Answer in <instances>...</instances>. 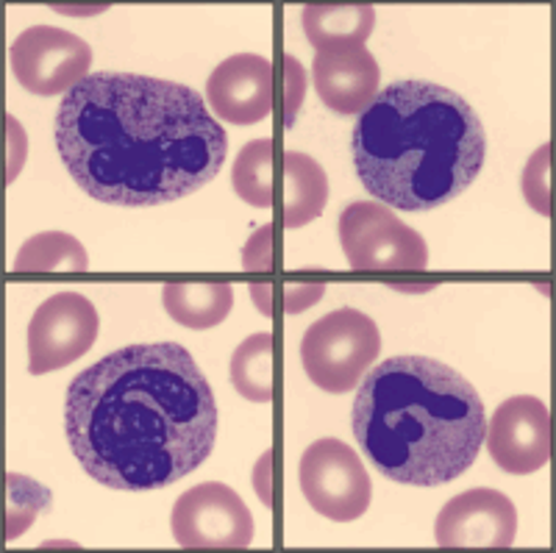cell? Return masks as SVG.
Instances as JSON below:
<instances>
[{
  "mask_svg": "<svg viewBox=\"0 0 556 553\" xmlns=\"http://www.w3.org/2000/svg\"><path fill=\"white\" fill-rule=\"evenodd\" d=\"M170 528L187 551H245L256 531L245 501L217 481L184 492L173 506Z\"/></svg>",
  "mask_w": 556,
  "mask_h": 553,
  "instance_id": "8",
  "label": "cell"
},
{
  "mask_svg": "<svg viewBox=\"0 0 556 553\" xmlns=\"http://www.w3.org/2000/svg\"><path fill=\"white\" fill-rule=\"evenodd\" d=\"M323 292H326L323 284H287V287H281V309L278 312L298 315V312L315 306L323 298Z\"/></svg>",
  "mask_w": 556,
  "mask_h": 553,
  "instance_id": "25",
  "label": "cell"
},
{
  "mask_svg": "<svg viewBox=\"0 0 556 553\" xmlns=\"http://www.w3.org/2000/svg\"><path fill=\"white\" fill-rule=\"evenodd\" d=\"M206 101L223 123L253 126L273 112L276 67L256 53L228 56L208 76Z\"/></svg>",
  "mask_w": 556,
  "mask_h": 553,
  "instance_id": "13",
  "label": "cell"
},
{
  "mask_svg": "<svg viewBox=\"0 0 556 553\" xmlns=\"http://www.w3.org/2000/svg\"><path fill=\"white\" fill-rule=\"evenodd\" d=\"M312 76L320 101L337 114H362L379 95V62L359 42L317 51Z\"/></svg>",
  "mask_w": 556,
  "mask_h": 553,
  "instance_id": "14",
  "label": "cell"
},
{
  "mask_svg": "<svg viewBox=\"0 0 556 553\" xmlns=\"http://www.w3.org/2000/svg\"><path fill=\"white\" fill-rule=\"evenodd\" d=\"M64 435L98 485L162 490L198 470L215 448V392L187 348L126 345L73 378Z\"/></svg>",
  "mask_w": 556,
  "mask_h": 553,
  "instance_id": "1",
  "label": "cell"
},
{
  "mask_svg": "<svg viewBox=\"0 0 556 553\" xmlns=\"http://www.w3.org/2000/svg\"><path fill=\"white\" fill-rule=\"evenodd\" d=\"M306 92V70L295 56H281V123L287 128L295 126V117L301 112Z\"/></svg>",
  "mask_w": 556,
  "mask_h": 553,
  "instance_id": "23",
  "label": "cell"
},
{
  "mask_svg": "<svg viewBox=\"0 0 556 553\" xmlns=\"http://www.w3.org/2000/svg\"><path fill=\"white\" fill-rule=\"evenodd\" d=\"M273 237H276V228L267 223L260 231L248 239L245 251H242V267L251 273H270L276 267V259H273Z\"/></svg>",
  "mask_w": 556,
  "mask_h": 553,
  "instance_id": "24",
  "label": "cell"
},
{
  "mask_svg": "<svg viewBox=\"0 0 556 553\" xmlns=\"http://www.w3.org/2000/svg\"><path fill=\"white\" fill-rule=\"evenodd\" d=\"M56 148L89 198L156 206L212 181L226 162L228 137L195 89L92 73L59 103Z\"/></svg>",
  "mask_w": 556,
  "mask_h": 553,
  "instance_id": "2",
  "label": "cell"
},
{
  "mask_svg": "<svg viewBox=\"0 0 556 553\" xmlns=\"http://www.w3.org/2000/svg\"><path fill=\"white\" fill-rule=\"evenodd\" d=\"M162 303L173 321L203 331L226 321L235 306V290L231 284H167L162 290Z\"/></svg>",
  "mask_w": 556,
  "mask_h": 553,
  "instance_id": "16",
  "label": "cell"
},
{
  "mask_svg": "<svg viewBox=\"0 0 556 553\" xmlns=\"http://www.w3.org/2000/svg\"><path fill=\"white\" fill-rule=\"evenodd\" d=\"M304 34L317 51L334 45L359 42L365 45L374 34L376 9L374 7H304L301 14Z\"/></svg>",
  "mask_w": 556,
  "mask_h": 553,
  "instance_id": "17",
  "label": "cell"
},
{
  "mask_svg": "<svg viewBox=\"0 0 556 553\" xmlns=\"http://www.w3.org/2000/svg\"><path fill=\"white\" fill-rule=\"evenodd\" d=\"M381 351V334L365 312L337 309L306 328L301 340V362L306 376L323 392L345 395L356 390Z\"/></svg>",
  "mask_w": 556,
  "mask_h": 553,
  "instance_id": "5",
  "label": "cell"
},
{
  "mask_svg": "<svg viewBox=\"0 0 556 553\" xmlns=\"http://www.w3.org/2000/svg\"><path fill=\"white\" fill-rule=\"evenodd\" d=\"M9 62L23 89L53 98L70 92L89 76L92 51L76 34L56 26H34L14 39Z\"/></svg>",
  "mask_w": 556,
  "mask_h": 553,
  "instance_id": "10",
  "label": "cell"
},
{
  "mask_svg": "<svg viewBox=\"0 0 556 553\" xmlns=\"http://www.w3.org/2000/svg\"><path fill=\"white\" fill-rule=\"evenodd\" d=\"M42 490L39 485H34L31 478L26 476H9V540H14L17 535L28 531L34 515H37L42 506H48V501H31V495Z\"/></svg>",
  "mask_w": 556,
  "mask_h": 553,
  "instance_id": "21",
  "label": "cell"
},
{
  "mask_svg": "<svg viewBox=\"0 0 556 553\" xmlns=\"http://www.w3.org/2000/svg\"><path fill=\"white\" fill-rule=\"evenodd\" d=\"M235 192L256 209L276 203V146L273 139H253L237 153L231 167Z\"/></svg>",
  "mask_w": 556,
  "mask_h": 553,
  "instance_id": "19",
  "label": "cell"
},
{
  "mask_svg": "<svg viewBox=\"0 0 556 553\" xmlns=\"http://www.w3.org/2000/svg\"><path fill=\"white\" fill-rule=\"evenodd\" d=\"M548 171H551V146H540L538 153H531L523 171V196L526 203L538 214H551V192H548Z\"/></svg>",
  "mask_w": 556,
  "mask_h": 553,
  "instance_id": "22",
  "label": "cell"
},
{
  "mask_svg": "<svg viewBox=\"0 0 556 553\" xmlns=\"http://www.w3.org/2000/svg\"><path fill=\"white\" fill-rule=\"evenodd\" d=\"M9 137H12V148H9V181H14L28 153L26 131L20 128V123L14 117H9Z\"/></svg>",
  "mask_w": 556,
  "mask_h": 553,
  "instance_id": "27",
  "label": "cell"
},
{
  "mask_svg": "<svg viewBox=\"0 0 556 553\" xmlns=\"http://www.w3.org/2000/svg\"><path fill=\"white\" fill-rule=\"evenodd\" d=\"M276 340L273 334H251L248 340L237 345L231 356V384L245 401L253 403H270L273 390H276Z\"/></svg>",
  "mask_w": 556,
  "mask_h": 553,
  "instance_id": "18",
  "label": "cell"
},
{
  "mask_svg": "<svg viewBox=\"0 0 556 553\" xmlns=\"http://www.w3.org/2000/svg\"><path fill=\"white\" fill-rule=\"evenodd\" d=\"M486 448L504 473H538L551 460L548 406L534 395H515L504 401L486 426Z\"/></svg>",
  "mask_w": 556,
  "mask_h": 553,
  "instance_id": "11",
  "label": "cell"
},
{
  "mask_svg": "<svg viewBox=\"0 0 556 553\" xmlns=\"http://www.w3.org/2000/svg\"><path fill=\"white\" fill-rule=\"evenodd\" d=\"M101 317L92 301L78 292H56L34 312L28 323V373L62 370L96 345Z\"/></svg>",
  "mask_w": 556,
  "mask_h": 553,
  "instance_id": "9",
  "label": "cell"
},
{
  "mask_svg": "<svg viewBox=\"0 0 556 553\" xmlns=\"http://www.w3.org/2000/svg\"><path fill=\"white\" fill-rule=\"evenodd\" d=\"M253 490L267 510L273 506V451H265L253 467Z\"/></svg>",
  "mask_w": 556,
  "mask_h": 553,
  "instance_id": "26",
  "label": "cell"
},
{
  "mask_svg": "<svg viewBox=\"0 0 556 553\" xmlns=\"http://www.w3.org/2000/svg\"><path fill=\"white\" fill-rule=\"evenodd\" d=\"M301 490L317 515L334 523L362 517L374 498V485L351 445L340 440H317L301 456Z\"/></svg>",
  "mask_w": 556,
  "mask_h": 553,
  "instance_id": "7",
  "label": "cell"
},
{
  "mask_svg": "<svg viewBox=\"0 0 556 553\" xmlns=\"http://www.w3.org/2000/svg\"><path fill=\"white\" fill-rule=\"evenodd\" d=\"M351 423L367 460L406 487L448 485L473 465L486 440L473 384L429 356H392L370 367Z\"/></svg>",
  "mask_w": 556,
  "mask_h": 553,
  "instance_id": "3",
  "label": "cell"
},
{
  "mask_svg": "<svg viewBox=\"0 0 556 553\" xmlns=\"http://www.w3.org/2000/svg\"><path fill=\"white\" fill-rule=\"evenodd\" d=\"M340 246L359 273H424L429 246L387 203L356 201L340 217Z\"/></svg>",
  "mask_w": 556,
  "mask_h": 553,
  "instance_id": "6",
  "label": "cell"
},
{
  "mask_svg": "<svg viewBox=\"0 0 556 553\" xmlns=\"http://www.w3.org/2000/svg\"><path fill=\"white\" fill-rule=\"evenodd\" d=\"M518 537V510L498 490H468L451 498L434 523L440 548H513Z\"/></svg>",
  "mask_w": 556,
  "mask_h": 553,
  "instance_id": "12",
  "label": "cell"
},
{
  "mask_svg": "<svg viewBox=\"0 0 556 553\" xmlns=\"http://www.w3.org/2000/svg\"><path fill=\"white\" fill-rule=\"evenodd\" d=\"M486 134L465 98L431 81H395L354 126V167L374 198L431 212L462 196L484 167Z\"/></svg>",
  "mask_w": 556,
  "mask_h": 553,
  "instance_id": "4",
  "label": "cell"
},
{
  "mask_svg": "<svg viewBox=\"0 0 556 553\" xmlns=\"http://www.w3.org/2000/svg\"><path fill=\"white\" fill-rule=\"evenodd\" d=\"M87 251L76 237L62 231L34 234L14 259L17 273H84L87 271Z\"/></svg>",
  "mask_w": 556,
  "mask_h": 553,
  "instance_id": "20",
  "label": "cell"
},
{
  "mask_svg": "<svg viewBox=\"0 0 556 553\" xmlns=\"http://www.w3.org/2000/svg\"><path fill=\"white\" fill-rule=\"evenodd\" d=\"M329 201L326 171L306 153L287 151L281 167V223L301 228L317 221Z\"/></svg>",
  "mask_w": 556,
  "mask_h": 553,
  "instance_id": "15",
  "label": "cell"
}]
</instances>
